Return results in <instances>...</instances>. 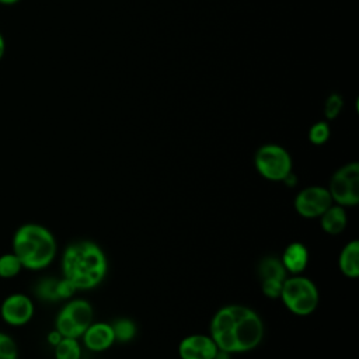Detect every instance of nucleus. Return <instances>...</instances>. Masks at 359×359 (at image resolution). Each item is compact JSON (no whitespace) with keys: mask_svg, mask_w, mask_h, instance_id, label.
Segmentation results:
<instances>
[{"mask_svg":"<svg viewBox=\"0 0 359 359\" xmlns=\"http://www.w3.org/2000/svg\"><path fill=\"white\" fill-rule=\"evenodd\" d=\"M81 338L84 346L93 352L107 351L115 342L112 325L108 323H91Z\"/></svg>","mask_w":359,"mask_h":359,"instance_id":"obj_11","label":"nucleus"},{"mask_svg":"<svg viewBox=\"0 0 359 359\" xmlns=\"http://www.w3.org/2000/svg\"><path fill=\"white\" fill-rule=\"evenodd\" d=\"M219 348L210 335L192 334L181 339L178 355L181 359H215Z\"/></svg>","mask_w":359,"mask_h":359,"instance_id":"obj_10","label":"nucleus"},{"mask_svg":"<svg viewBox=\"0 0 359 359\" xmlns=\"http://www.w3.org/2000/svg\"><path fill=\"white\" fill-rule=\"evenodd\" d=\"M55 359H81V345L77 338L63 337L57 345L53 346Z\"/></svg>","mask_w":359,"mask_h":359,"instance_id":"obj_16","label":"nucleus"},{"mask_svg":"<svg viewBox=\"0 0 359 359\" xmlns=\"http://www.w3.org/2000/svg\"><path fill=\"white\" fill-rule=\"evenodd\" d=\"M331 205L332 199L328 189L320 185L306 187L294 198L296 212L306 219L320 217Z\"/></svg>","mask_w":359,"mask_h":359,"instance_id":"obj_8","label":"nucleus"},{"mask_svg":"<svg viewBox=\"0 0 359 359\" xmlns=\"http://www.w3.org/2000/svg\"><path fill=\"white\" fill-rule=\"evenodd\" d=\"M63 338V335L55 328V330H52V331H49L48 332V335H46V341H48V344L50 345V346H55V345H57L59 342H60V339Z\"/></svg>","mask_w":359,"mask_h":359,"instance_id":"obj_25","label":"nucleus"},{"mask_svg":"<svg viewBox=\"0 0 359 359\" xmlns=\"http://www.w3.org/2000/svg\"><path fill=\"white\" fill-rule=\"evenodd\" d=\"M210 338L219 351L227 353H241L255 349L265 332L259 314L244 304H226L212 317Z\"/></svg>","mask_w":359,"mask_h":359,"instance_id":"obj_1","label":"nucleus"},{"mask_svg":"<svg viewBox=\"0 0 359 359\" xmlns=\"http://www.w3.org/2000/svg\"><path fill=\"white\" fill-rule=\"evenodd\" d=\"M282 182H285L286 187H296V185H297V177H296V174L292 171V172H289V174L282 180Z\"/></svg>","mask_w":359,"mask_h":359,"instance_id":"obj_26","label":"nucleus"},{"mask_svg":"<svg viewBox=\"0 0 359 359\" xmlns=\"http://www.w3.org/2000/svg\"><path fill=\"white\" fill-rule=\"evenodd\" d=\"M4 53H6V39H4L3 34L0 32V60L3 59Z\"/></svg>","mask_w":359,"mask_h":359,"instance_id":"obj_27","label":"nucleus"},{"mask_svg":"<svg viewBox=\"0 0 359 359\" xmlns=\"http://www.w3.org/2000/svg\"><path fill=\"white\" fill-rule=\"evenodd\" d=\"M60 269L63 278L72 282L77 290H90L107 276L108 259L95 241L77 240L65 248Z\"/></svg>","mask_w":359,"mask_h":359,"instance_id":"obj_2","label":"nucleus"},{"mask_svg":"<svg viewBox=\"0 0 359 359\" xmlns=\"http://www.w3.org/2000/svg\"><path fill=\"white\" fill-rule=\"evenodd\" d=\"M338 265L341 272L351 279L359 276V241L352 240L344 245L339 254Z\"/></svg>","mask_w":359,"mask_h":359,"instance_id":"obj_14","label":"nucleus"},{"mask_svg":"<svg viewBox=\"0 0 359 359\" xmlns=\"http://www.w3.org/2000/svg\"><path fill=\"white\" fill-rule=\"evenodd\" d=\"M112 325L115 341L129 342L136 335V324L130 318H119Z\"/></svg>","mask_w":359,"mask_h":359,"instance_id":"obj_18","label":"nucleus"},{"mask_svg":"<svg viewBox=\"0 0 359 359\" xmlns=\"http://www.w3.org/2000/svg\"><path fill=\"white\" fill-rule=\"evenodd\" d=\"M279 297L285 307L296 316L311 314L317 309L320 300L316 283L302 275L287 276L282 283Z\"/></svg>","mask_w":359,"mask_h":359,"instance_id":"obj_4","label":"nucleus"},{"mask_svg":"<svg viewBox=\"0 0 359 359\" xmlns=\"http://www.w3.org/2000/svg\"><path fill=\"white\" fill-rule=\"evenodd\" d=\"M285 269L287 273H292V275H299L302 273L306 266H307V262H309V251L306 248L304 244L299 243V241H294V243H290L283 254H282V258H280Z\"/></svg>","mask_w":359,"mask_h":359,"instance_id":"obj_12","label":"nucleus"},{"mask_svg":"<svg viewBox=\"0 0 359 359\" xmlns=\"http://www.w3.org/2000/svg\"><path fill=\"white\" fill-rule=\"evenodd\" d=\"M20 0H0V4L3 6H13V4H17Z\"/></svg>","mask_w":359,"mask_h":359,"instance_id":"obj_28","label":"nucleus"},{"mask_svg":"<svg viewBox=\"0 0 359 359\" xmlns=\"http://www.w3.org/2000/svg\"><path fill=\"white\" fill-rule=\"evenodd\" d=\"M282 283H283V280L264 279V280H261L262 293H264L266 297H269V299H278V297L280 296Z\"/></svg>","mask_w":359,"mask_h":359,"instance_id":"obj_23","label":"nucleus"},{"mask_svg":"<svg viewBox=\"0 0 359 359\" xmlns=\"http://www.w3.org/2000/svg\"><path fill=\"white\" fill-rule=\"evenodd\" d=\"M342 108H344V98L339 94L332 93L327 97L324 102V115L328 121H332L341 114Z\"/></svg>","mask_w":359,"mask_h":359,"instance_id":"obj_21","label":"nucleus"},{"mask_svg":"<svg viewBox=\"0 0 359 359\" xmlns=\"http://www.w3.org/2000/svg\"><path fill=\"white\" fill-rule=\"evenodd\" d=\"M11 251L24 269L42 271L53 262L57 243L48 227L38 223H24L13 234Z\"/></svg>","mask_w":359,"mask_h":359,"instance_id":"obj_3","label":"nucleus"},{"mask_svg":"<svg viewBox=\"0 0 359 359\" xmlns=\"http://www.w3.org/2000/svg\"><path fill=\"white\" fill-rule=\"evenodd\" d=\"M321 229L331 236L341 234L348 224V215L344 206L331 205L321 216H320Z\"/></svg>","mask_w":359,"mask_h":359,"instance_id":"obj_13","label":"nucleus"},{"mask_svg":"<svg viewBox=\"0 0 359 359\" xmlns=\"http://www.w3.org/2000/svg\"><path fill=\"white\" fill-rule=\"evenodd\" d=\"M327 189L337 205L356 206L359 203V163L351 161L339 167L332 174Z\"/></svg>","mask_w":359,"mask_h":359,"instance_id":"obj_7","label":"nucleus"},{"mask_svg":"<svg viewBox=\"0 0 359 359\" xmlns=\"http://www.w3.org/2000/svg\"><path fill=\"white\" fill-rule=\"evenodd\" d=\"M0 359H18V346L14 338L0 331Z\"/></svg>","mask_w":359,"mask_h":359,"instance_id":"obj_20","label":"nucleus"},{"mask_svg":"<svg viewBox=\"0 0 359 359\" xmlns=\"http://www.w3.org/2000/svg\"><path fill=\"white\" fill-rule=\"evenodd\" d=\"M35 306L25 293H11L0 304V317L10 327H22L34 317Z\"/></svg>","mask_w":359,"mask_h":359,"instance_id":"obj_9","label":"nucleus"},{"mask_svg":"<svg viewBox=\"0 0 359 359\" xmlns=\"http://www.w3.org/2000/svg\"><path fill=\"white\" fill-rule=\"evenodd\" d=\"M254 165L261 177L278 182L292 172L293 161L285 147L275 143H266L255 151Z\"/></svg>","mask_w":359,"mask_h":359,"instance_id":"obj_5","label":"nucleus"},{"mask_svg":"<svg viewBox=\"0 0 359 359\" xmlns=\"http://www.w3.org/2000/svg\"><path fill=\"white\" fill-rule=\"evenodd\" d=\"M76 292H77V289L74 287V285L72 282H69L65 278L57 279V282H56V294H57L59 300L60 299H70Z\"/></svg>","mask_w":359,"mask_h":359,"instance_id":"obj_24","label":"nucleus"},{"mask_svg":"<svg viewBox=\"0 0 359 359\" xmlns=\"http://www.w3.org/2000/svg\"><path fill=\"white\" fill-rule=\"evenodd\" d=\"M22 265L17 255L11 252H4L0 255V278L1 279H13L15 278L21 271Z\"/></svg>","mask_w":359,"mask_h":359,"instance_id":"obj_17","label":"nucleus"},{"mask_svg":"<svg viewBox=\"0 0 359 359\" xmlns=\"http://www.w3.org/2000/svg\"><path fill=\"white\" fill-rule=\"evenodd\" d=\"M93 306L84 299L69 300L57 313L55 328L69 338H80L93 323Z\"/></svg>","mask_w":359,"mask_h":359,"instance_id":"obj_6","label":"nucleus"},{"mask_svg":"<svg viewBox=\"0 0 359 359\" xmlns=\"http://www.w3.org/2000/svg\"><path fill=\"white\" fill-rule=\"evenodd\" d=\"M57 279H43L38 285V294L45 300H59L56 294Z\"/></svg>","mask_w":359,"mask_h":359,"instance_id":"obj_22","label":"nucleus"},{"mask_svg":"<svg viewBox=\"0 0 359 359\" xmlns=\"http://www.w3.org/2000/svg\"><path fill=\"white\" fill-rule=\"evenodd\" d=\"M331 135V129L327 121H318L316 123H313L309 129V140L311 144L316 146H321L324 144Z\"/></svg>","mask_w":359,"mask_h":359,"instance_id":"obj_19","label":"nucleus"},{"mask_svg":"<svg viewBox=\"0 0 359 359\" xmlns=\"http://www.w3.org/2000/svg\"><path fill=\"white\" fill-rule=\"evenodd\" d=\"M258 275L259 279H276L285 280L287 278V272L280 261V258L273 255H266L258 262Z\"/></svg>","mask_w":359,"mask_h":359,"instance_id":"obj_15","label":"nucleus"}]
</instances>
